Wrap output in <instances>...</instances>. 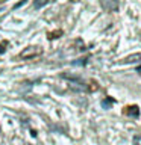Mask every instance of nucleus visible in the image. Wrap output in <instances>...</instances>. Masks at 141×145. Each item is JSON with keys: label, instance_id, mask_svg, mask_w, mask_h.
<instances>
[{"label": "nucleus", "instance_id": "39448f33", "mask_svg": "<svg viewBox=\"0 0 141 145\" xmlns=\"http://www.w3.org/2000/svg\"><path fill=\"white\" fill-rule=\"evenodd\" d=\"M49 2H50V0H35L34 6L35 8H41V6H44V5H47Z\"/></svg>", "mask_w": 141, "mask_h": 145}, {"label": "nucleus", "instance_id": "0eeeda50", "mask_svg": "<svg viewBox=\"0 0 141 145\" xmlns=\"http://www.w3.org/2000/svg\"><path fill=\"white\" fill-rule=\"evenodd\" d=\"M2 52H5V48H3V47H0V53H2Z\"/></svg>", "mask_w": 141, "mask_h": 145}, {"label": "nucleus", "instance_id": "7ed1b4c3", "mask_svg": "<svg viewBox=\"0 0 141 145\" xmlns=\"http://www.w3.org/2000/svg\"><path fill=\"white\" fill-rule=\"evenodd\" d=\"M126 113H127V115H130V116H138V115H140L138 106H130V107L126 110Z\"/></svg>", "mask_w": 141, "mask_h": 145}, {"label": "nucleus", "instance_id": "20e7f679", "mask_svg": "<svg viewBox=\"0 0 141 145\" xmlns=\"http://www.w3.org/2000/svg\"><path fill=\"white\" fill-rule=\"evenodd\" d=\"M140 59H141V54L138 53V54H132V56H127V57L125 59V62L130 63V62H136V61H140Z\"/></svg>", "mask_w": 141, "mask_h": 145}, {"label": "nucleus", "instance_id": "f03ea898", "mask_svg": "<svg viewBox=\"0 0 141 145\" xmlns=\"http://www.w3.org/2000/svg\"><path fill=\"white\" fill-rule=\"evenodd\" d=\"M102 8L108 12L117 11L118 9V2L117 0H102Z\"/></svg>", "mask_w": 141, "mask_h": 145}, {"label": "nucleus", "instance_id": "423d86ee", "mask_svg": "<svg viewBox=\"0 0 141 145\" xmlns=\"http://www.w3.org/2000/svg\"><path fill=\"white\" fill-rule=\"evenodd\" d=\"M134 144H135V145H141V136H140V135L134 136Z\"/></svg>", "mask_w": 141, "mask_h": 145}, {"label": "nucleus", "instance_id": "f257e3e1", "mask_svg": "<svg viewBox=\"0 0 141 145\" xmlns=\"http://www.w3.org/2000/svg\"><path fill=\"white\" fill-rule=\"evenodd\" d=\"M38 54H41V48L40 47H27L26 50H23L20 56L21 57H35L38 56Z\"/></svg>", "mask_w": 141, "mask_h": 145}]
</instances>
